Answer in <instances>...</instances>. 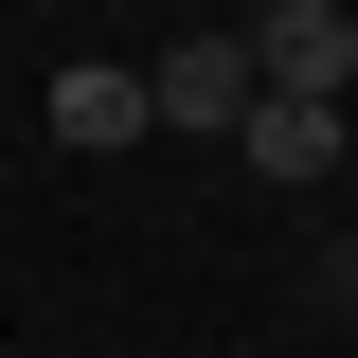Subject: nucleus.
I'll list each match as a JSON object with an SVG mask.
<instances>
[{
	"label": "nucleus",
	"mask_w": 358,
	"mask_h": 358,
	"mask_svg": "<svg viewBox=\"0 0 358 358\" xmlns=\"http://www.w3.org/2000/svg\"><path fill=\"white\" fill-rule=\"evenodd\" d=\"M143 90H162V126H251V108H268V54L251 36H162V54H143Z\"/></svg>",
	"instance_id": "nucleus-1"
},
{
	"label": "nucleus",
	"mask_w": 358,
	"mask_h": 358,
	"mask_svg": "<svg viewBox=\"0 0 358 358\" xmlns=\"http://www.w3.org/2000/svg\"><path fill=\"white\" fill-rule=\"evenodd\" d=\"M233 143H251V179H358V108H322V90H268Z\"/></svg>",
	"instance_id": "nucleus-2"
},
{
	"label": "nucleus",
	"mask_w": 358,
	"mask_h": 358,
	"mask_svg": "<svg viewBox=\"0 0 358 358\" xmlns=\"http://www.w3.org/2000/svg\"><path fill=\"white\" fill-rule=\"evenodd\" d=\"M251 54H268V90H322V108H358V18H341V0H287V18H251Z\"/></svg>",
	"instance_id": "nucleus-3"
},
{
	"label": "nucleus",
	"mask_w": 358,
	"mask_h": 358,
	"mask_svg": "<svg viewBox=\"0 0 358 358\" xmlns=\"http://www.w3.org/2000/svg\"><path fill=\"white\" fill-rule=\"evenodd\" d=\"M162 126V90L143 72H108V54H90V72H54V143H90V162H108V143H143Z\"/></svg>",
	"instance_id": "nucleus-4"
},
{
	"label": "nucleus",
	"mask_w": 358,
	"mask_h": 358,
	"mask_svg": "<svg viewBox=\"0 0 358 358\" xmlns=\"http://www.w3.org/2000/svg\"><path fill=\"white\" fill-rule=\"evenodd\" d=\"M251 18H287V0H251Z\"/></svg>",
	"instance_id": "nucleus-5"
}]
</instances>
